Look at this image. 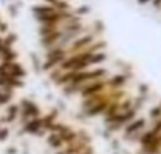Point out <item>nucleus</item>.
<instances>
[{
  "instance_id": "f03ea898",
  "label": "nucleus",
  "mask_w": 161,
  "mask_h": 154,
  "mask_svg": "<svg viewBox=\"0 0 161 154\" xmlns=\"http://www.w3.org/2000/svg\"><path fill=\"white\" fill-rule=\"evenodd\" d=\"M7 135H8V131H7V129H0V141L5 140Z\"/></svg>"
},
{
  "instance_id": "f257e3e1",
  "label": "nucleus",
  "mask_w": 161,
  "mask_h": 154,
  "mask_svg": "<svg viewBox=\"0 0 161 154\" xmlns=\"http://www.w3.org/2000/svg\"><path fill=\"white\" fill-rule=\"evenodd\" d=\"M41 124H43L41 120H33V121H30V123L25 126V131H27V132H32V134H36L38 129L41 127Z\"/></svg>"
}]
</instances>
